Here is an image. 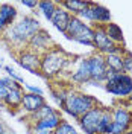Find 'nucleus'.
I'll return each instance as SVG.
<instances>
[{"label":"nucleus","instance_id":"10","mask_svg":"<svg viewBox=\"0 0 132 134\" xmlns=\"http://www.w3.org/2000/svg\"><path fill=\"white\" fill-rule=\"evenodd\" d=\"M103 111V105H96L77 119V124L85 134H99V122Z\"/></svg>","mask_w":132,"mask_h":134},{"label":"nucleus","instance_id":"13","mask_svg":"<svg viewBox=\"0 0 132 134\" xmlns=\"http://www.w3.org/2000/svg\"><path fill=\"white\" fill-rule=\"evenodd\" d=\"M111 113L114 124L123 126L126 131L132 128V110L126 104V100H120L114 107H111Z\"/></svg>","mask_w":132,"mask_h":134},{"label":"nucleus","instance_id":"6","mask_svg":"<svg viewBox=\"0 0 132 134\" xmlns=\"http://www.w3.org/2000/svg\"><path fill=\"white\" fill-rule=\"evenodd\" d=\"M77 17L83 20L85 23L88 21V25L91 23L93 27L94 26H105L108 23H111V11L97 2H90V5Z\"/></svg>","mask_w":132,"mask_h":134},{"label":"nucleus","instance_id":"24","mask_svg":"<svg viewBox=\"0 0 132 134\" xmlns=\"http://www.w3.org/2000/svg\"><path fill=\"white\" fill-rule=\"evenodd\" d=\"M56 6H58V2H53V0H41V2H38V11L49 21H50V18H52V15H53Z\"/></svg>","mask_w":132,"mask_h":134},{"label":"nucleus","instance_id":"2","mask_svg":"<svg viewBox=\"0 0 132 134\" xmlns=\"http://www.w3.org/2000/svg\"><path fill=\"white\" fill-rule=\"evenodd\" d=\"M73 61L74 59L65 50H62L59 46H55L53 49L41 55V76L46 79H56L67 72Z\"/></svg>","mask_w":132,"mask_h":134},{"label":"nucleus","instance_id":"9","mask_svg":"<svg viewBox=\"0 0 132 134\" xmlns=\"http://www.w3.org/2000/svg\"><path fill=\"white\" fill-rule=\"evenodd\" d=\"M17 52V63L23 67L25 70L31 72L32 75H40L41 76V55L31 50L29 47L15 50Z\"/></svg>","mask_w":132,"mask_h":134},{"label":"nucleus","instance_id":"23","mask_svg":"<svg viewBox=\"0 0 132 134\" xmlns=\"http://www.w3.org/2000/svg\"><path fill=\"white\" fill-rule=\"evenodd\" d=\"M55 113H56V108H53L52 105H49V104L46 102L37 113H33L32 116H29V124H35V122H38V120H41V119H46V117L52 116V114H55Z\"/></svg>","mask_w":132,"mask_h":134},{"label":"nucleus","instance_id":"11","mask_svg":"<svg viewBox=\"0 0 132 134\" xmlns=\"http://www.w3.org/2000/svg\"><path fill=\"white\" fill-rule=\"evenodd\" d=\"M55 46H56V44L53 41L52 35H50L44 27H41V29L29 40V43H27V47L31 50H33V52H37V53H40V55L49 52V50L53 49Z\"/></svg>","mask_w":132,"mask_h":134},{"label":"nucleus","instance_id":"37","mask_svg":"<svg viewBox=\"0 0 132 134\" xmlns=\"http://www.w3.org/2000/svg\"><path fill=\"white\" fill-rule=\"evenodd\" d=\"M5 134H14V133H12L11 130H8V131H6V133H5Z\"/></svg>","mask_w":132,"mask_h":134},{"label":"nucleus","instance_id":"22","mask_svg":"<svg viewBox=\"0 0 132 134\" xmlns=\"http://www.w3.org/2000/svg\"><path fill=\"white\" fill-rule=\"evenodd\" d=\"M112 113L111 107H103L102 116L99 122V134H111V126H112Z\"/></svg>","mask_w":132,"mask_h":134},{"label":"nucleus","instance_id":"17","mask_svg":"<svg viewBox=\"0 0 132 134\" xmlns=\"http://www.w3.org/2000/svg\"><path fill=\"white\" fill-rule=\"evenodd\" d=\"M25 94V88H9L6 98L2 100L5 108H9V111H15L21 105V99Z\"/></svg>","mask_w":132,"mask_h":134},{"label":"nucleus","instance_id":"34","mask_svg":"<svg viewBox=\"0 0 132 134\" xmlns=\"http://www.w3.org/2000/svg\"><path fill=\"white\" fill-rule=\"evenodd\" d=\"M126 104H128V105L131 107V110H132V94L129 96V98H128V99H126Z\"/></svg>","mask_w":132,"mask_h":134},{"label":"nucleus","instance_id":"14","mask_svg":"<svg viewBox=\"0 0 132 134\" xmlns=\"http://www.w3.org/2000/svg\"><path fill=\"white\" fill-rule=\"evenodd\" d=\"M44 104H46V98L44 96H38V94H33V93L25 92L23 99H21L20 110L25 111L27 116H32L33 113H37Z\"/></svg>","mask_w":132,"mask_h":134},{"label":"nucleus","instance_id":"4","mask_svg":"<svg viewBox=\"0 0 132 134\" xmlns=\"http://www.w3.org/2000/svg\"><path fill=\"white\" fill-rule=\"evenodd\" d=\"M103 88L109 94H112L118 100H126L132 94V76L128 73H111L108 72V78Z\"/></svg>","mask_w":132,"mask_h":134},{"label":"nucleus","instance_id":"27","mask_svg":"<svg viewBox=\"0 0 132 134\" xmlns=\"http://www.w3.org/2000/svg\"><path fill=\"white\" fill-rule=\"evenodd\" d=\"M3 70L6 72V76H9L12 81H17L18 84H21V85H25V79H23V76L21 75H18L15 72V69L12 66H5L3 67Z\"/></svg>","mask_w":132,"mask_h":134},{"label":"nucleus","instance_id":"31","mask_svg":"<svg viewBox=\"0 0 132 134\" xmlns=\"http://www.w3.org/2000/svg\"><path fill=\"white\" fill-rule=\"evenodd\" d=\"M8 92H9V88L5 85V84L0 81V100H3L5 98H6V94H8Z\"/></svg>","mask_w":132,"mask_h":134},{"label":"nucleus","instance_id":"33","mask_svg":"<svg viewBox=\"0 0 132 134\" xmlns=\"http://www.w3.org/2000/svg\"><path fill=\"white\" fill-rule=\"evenodd\" d=\"M32 134H52L50 131H44V130H41V131H32Z\"/></svg>","mask_w":132,"mask_h":134},{"label":"nucleus","instance_id":"38","mask_svg":"<svg viewBox=\"0 0 132 134\" xmlns=\"http://www.w3.org/2000/svg\"><path fill=\"white\" fill-rule=\"evenodd\" d=\"M3 67L5 66H3V63H2V59H0V69H3Z\"/></svg>","mask_w":132,"mask_h":134},{"label":"nucleus","instance_id":"12","mask_svg":"<svg viewBox=\"0 0 132 134\" xmlns=\"http://www.w3.org/2000/svg\"><path fill=\"white\" fill-rule=\"evenodd\" d=\"M68 81L79 84V85L91 82V73H90V66H88L87 57H82V58H79L74 63V67L68 72Z\"/></svg>","mask_w":132,"mask_h":134},{"label":"nucleus","instance_id":"35","mask_svg":"<svg viewBox=\"0 0 132 134\" xmlns=\"http://www.w3.org/2000/svg\"><path fill=\"white\" fill-rule=\"evenodd\" d=\"M5 108V105H3V102H2V100H0V111H2V110Z\"/></svg>","mask_w":132,"mask_h":134},{"label":"nucleus","instance_id":"32","mask_svg":"<svg viewBox=\"0 0 132 134\" xmlns=\"http://www.w3.org/2000/svg\"><path fill=\"white\" fill-rule=\"evenodd\" d=\"M8 130H9V128L6 126V124H5V122L0 119V134H5L6 131H8Z\"/></svg>","mask_w":132,"mask_h":134},{"label":"nucleus","instance_id":"26","mask_svg":"<svg viewBox=\"0 0 132 134\" xmlns=\"http://www.w3.org/2000/svg\"><path fill=\"white\" fill-rule=\"evenodd\" d=\"M68 88H70V87H61V85H59L56 90H52L53 99L56 100V104H58L59 107H62V104H64V100H65V98H67V93H68Z\"/></svg>","mask_w":132,"mask_h":134},{"label":"nucleus","instance_id":"36","mask_svg":"<svg viewBox=\"0 0 132 134\" xmlns=\"http://www.w3.org/2000/svg\"><path fill=\"white\" fill-rule=\"evenodd\" d=\"M124 134H132V128H131V130H128V131H126Z\"/></svg>","mask_w":132,"mask_h":134},{"label":"nucleus","instance_id":"30","mask_svg":"<svg viewBox=\"0 0 132 134\" xmlns=\"http://www.w3.org/2000/svg\"><path fill=\"white\" fill-rule=\"evenodd\" d=\"M21 5L26 6V8L37 9L38 8V0H21Z\"/></svg>","mask_w":132,"mask_h":134},{"label":"nucleus","instance_id":"20","mask_svg":"<svg viewBox=\"0 0 132 134\" xmlns=\"http://www.w3.org/2000/svg\"><path fill=\"white\" fill-rule=\"evenodd\" d=\"M123 53H111V55L105 57V64H106L108 72H111V73H124L123 72Z\"/></svg>","mask_w":132,"mask_h":134},{"label":"nucleus","instance_id":"1","mask_svg":"<svg viewBox=\"0 0 132 134\" xmlns=\"http://www.w3.org/2000/svg\"><path fill=\"white\" fill-rule=\"evenodd\" d=\"M40 29H41V25H40L38 18L32 15H26L17 20L12 26H9L5 31V34L2 35V40L15 50L25 49V47H27L29 40Z\"/></svg>","mask_w":132,"mask_h":134},{"label":"nucleus","instance_id":"25","mask_svg":"<svg viewBox=\"0 0 132 134\" xmlns=\"http://www.w3.org/2000/svg\"><path fill=\"white\" fill-rule=\"evenodd\" d=\"M52 134H79V133H77V130H76L70 122L62 120V122L52 131Z\"/></svg>","mask_w":132,"mask_h":134},{"label":"nucleus","instance_id":"18","mask_svg":"<svg viewBox=\"0 0 132 134\" xmlns=\"http://www.w3.org/2000/svg\"><path fill=\"white\" fill-rule=\"evenodd\" d=\"M18 11L11 3H0V20L6 25V27L12 26L17 21Z\"/></svg>","mask_w":132,"mask_h":134},{"label":"nucleus","instance_id":"8","mask_svg":"<svg viewBox=\"0 0 132 134\" xmlns=\"http://www.w3.org/2000/svg\"><path fill=\"white\" fill-rule=\"evenodd\" d=\"M88 59V66H90V73H91V85H103L108 78V69L105 64V57L100 55L97 52L91 53L87 57Z\"/></svg>","mask_w":132,"mask_h":134},{"label":"nucleus","instance_id":"16","mask_svg":"<svg viewBox=\"0 0 132 134\" xmlns=\"http://www.w3.org/2000/svg\"><path fill=\"white\" fill-rule=\"evenodd\" d=\"M62 120L64 119L61 116V113L56 111L55 114L46 117V119H41V120H38L35 124H29V128H31V131H41V130H44V131H50L52 133Z\"/></svg>","mask_w":132,"mask_h":134},{"label":"nucleus","instance_id":"3","mask_svg":"<svg viewBox=\"0 0 132 134\" xmlns=\"http://www.w3.org/2000/svg\"><path fill=\"white\" fill-rule=\"evenodd\" d=\"M96 105H99V100L96 99L93 94H88L85 92H81V90H76V88L70 87L61 110L65 111L68 116H71L73 119L77 120L82 114L90 111L91 108H94Z\"/></svg>","mask_w":132,"mask_h":134},{"label":"nucleus","instance_id":"5","mask_svg":"<svg viewBox=\"0 0 132 134\" xmlns=\"http://www.w3.org/2000/svg\"><path fill=\"white\" fill-rule=\"evenodd\" d=\"M93 34H94L93 26L88 25V23H85L79 17L73 15L64 35H65L67 40H70V41L79 43L82 46L93 47Z\"/></svg>","mask_w":132,"mask_h":134},{"label":"nucleus","instance_id":"19","mask_svg":"<svg viewBox=\"0 0 132 134\" xmlns=\"http://www.w3.org/2000/svg\"><path fill=\"white\" fill-rule=\"evenodd\" d=\"M58 3L64 9H67L71 15L77 17L83 9L90 5V0H61Z\"/></svg>","mask_w":132,"mask_h":134},{"label":"nucleus","instance_id":"39","mask_svg":"<svg viewBox=\"0 0 132 134\" xmlns=\"http://www.w3.org/2000/svg\"><path fill=\"white\" fill-rule=\"evenodd\" d=\"M129 75H131V76H132V72H131V73H129Z\"/></svg>","mask_w":132,"mask_h":134},{"label":"nucleus","instance_id":"28","mask_svg":"<svg viewBox=\"0 0 132 134\" xmlns=\"http://www.w3.org/2000/svg\"><path fill=\"white\" fill-rule=\"evenodd\" d=\"M123 72L128 75L132 72V52L129 50H124L123 53Z\"/></svg>","mask_w":132,"mask_h":134},{"label":"nucleus","instance_id":"29","mask_svg":"<svg viewBox=\"0 0 132 134\" xmlns=\"http://www.w3.org/2000/svg\"><path fill=\"white\" fill-rule=\"evenodd\" d=\"M25 92L27 93H33V94H38V96H44V92H43V88H40V87H37V85H32V84H27L25 82Z\"/></svg>","mask_w":132,"mask_h":134},{"label":"nucleus","instance_id":"15","mask_svg":"<svg viewBox=\"0 0 132 134\" xmlns=\"http://www.w3.org/2000/svg\"><path fill=\"white\" fill-rule=\"evenodd\" d=\"M71 17L73 15L58 3V6H56V9H55L53 15H52V18H50V23L53 25V27H55L56 31H59L61 34H65L67 27H68V23H70V20H71Z\"/></svg>","mask_w":132,"mask_h":134},{"label":"nucleus","instance_id":"7","mask_svg":"<svg viewBox=\"0 0 132 134\" xmlns=\"http://www.w3.org/2000/svg\"><path fill=\"white\" fill-rule=\"evenodd\" d=\"M93 29H94V34H93V49L97 53L106 57V55H111V53H123L126 50L123 46H117L108 38L103 26H94Z\"/></svg>","mask_w":132,"mask_h":134},{"label":"nucleus","instance_id":"21","mask_svg":"<svg viewBox=\"0 0 132 134\" xmlns=\"http://www.w3.org/2000/svg\"><path fill=\"white\" fill-rule=\"evenodd\" d=\"M105 27V32H106L108 38L111 40V41L117 44V46H123L124 44V35H123V31H122V27L117 25V23H108V25L103 26Z\"/></svg>","mask_w":132,"mask_h":134}]
</instances>
